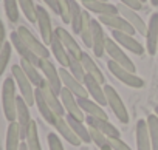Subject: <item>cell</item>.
I'll return each instance as SVG.
<instances>
[{"label":"cell","instance_id":"38","mask_svg":"<svg viewBox=\"0 0 158 150\" xmlns=\"http://www.w3.org/2000/svg\"><path fill=\"white\" fill-rule=\"evenodd\" d=\"M89 132H90V138H92V141L99 147V150H102V148H109V147H110L109 136H106L102 132L96 130L95 127H89Z\"/></svg>","mask_w":158,"mask_h":150},{"label":"cell","instance_id":"43","mask_svg":"<svg viewBox=\"0 0 158 150\" xmlns=\"http://www.w3.org/2000/svg\"><path fill=\"white\" fill-rule=\"evenodd\" d=\"M109 141H110V147L113 150H132L121 138H109Z\"/></svg>","mask_w":158,"mask_h":150},{"label":"cell","instance_id":"34","mask_svg":"<svg viewBox=\"0 0 158 150\" xmlns=\"http://www.w3.org/2000/svg\"><path fill=\"white\" fill-rule=\"evenodd\" d=\"M70 54V53H68ZM68 71L73 74V76L79 81V82H82L84 84V79H85V70H84V65H82V62H81V59H77V57H74L73 54H70V57H68Z\"/></svg>","mask_w":158,"mask_h":150},{"label":"cell","instance_id":"53","mask_svg":"<svg viewBox=\"0 0 158 150\" xmlns=\"http://www.w3.org/2000/svg\"><path fill=\"white\" fill-rule=\"evenodd\" d=\"M81 2H82V0H81Z\"/></svg>","mask_w":158,"mask_h":150},{"label":"cell","instance_id":"20","mask_svg":"<svg viewBox=\"0 0 158 150\" xmlns=\"http://www.w3.org/2000/svg\"><path fill=\"white\" fill-rule=\"evenodd\" d=\"M54 34L60 39V42L64 43V47L67 48V51L70 53V54H73L74 57H77V59H81L82 57V48L81 47H79V43L74 40V37L65 30V28H56L54 30Z\"/></svg>","mask_w":158,"mask_h":150},{"label":"cell","instance_id":"22","mask_svg":"<svg viewBox=\"0 0 158 150\" xmlns=\"http://www.w3.org/2000/svg\"><path fill=\"white\" fill-rule=\"evenodd\" d=\"M84 85H85V88H87V93L93 98L95 102H98L99 105H107V99H106L104 87H101V84H99L95 78H92L90 74H85Z\"/></svg>","mask_w":158,"mask_h":150},{"label":"cell","instance_id":"39","mask_svg":"<svg viewBox=\"0 0 158 150\" xmlns=\"http://www.w3.org/2000/svg\"><path fill=\"white\" fill-rule=\"evenodd\" d=\"M3 5L8 20L16 23L19 20V2L17 0H3Z\"/></svg>","mask_w":158,"mask_h":150},{"label":"cell","instance_id":"41","mask_svg":"<svg viewBox=\"0 0 158 150\" xmlns=\"http://www.w3.org/2000/svg\"><path fill=\"white\" fill-rule=\"evenodd\" d=\"M57 8L62 22L70 25V0H57Z\"/></svg>","mask_w":158,"mask_h":150},{"label":"cell","instance_id":"25","mask_svg":"<svg viewBox=\"0 0 158 150\" xmlns=\"http://www.w3.org/2000/svg\"><path fill=\"white\" fill-rule=\"evenodd\" d=\"M77 102L81 105L82 111L87 113V116H93V118H99V119H109L102 105H99L98 102H95L89 98H77Z\"/></svg>","mask_w":158,"mask_h":150},{"label":"cell","instance_id":"11","mask_svg":"<svg viewBox=\"0 0 158 150\" xmlns=\"http://www.w3.org/2000/svg\"><path fill=\"white\" fill-rule=\"evenodd\" d=\"M10 39H11V45H13V48L19 53V56H20V59H25V60H28V62H31L34 67H37L39 70H40V57H37L27 45H25V42L20 39V36H19V33L17 31H13L11 33V36H10Z\"/></svg>","mask_w":158,"mask_h":150},{"label":"cell","instance_id":"33","mask_svg":"<svg viewBox=\"0 0 158 150\" xmlns=\"http://www.w3.org/2000/svg\"><path fill=\"white\" fill-rule=\"evenodd\" d=\"M81 39L84 42V45L87 48H92L93 45V40H92V17H90V13L85 10L84 11V16H82V26H81Z\"/></svg>","mask_w":158,"mask_h":150},{"label":"cell","instance_id":"3","mask_svg":"<svg viewBox=\"0 0 158 150\" xmlns=\"http://www.w3.org/2000/svg\"><path fill=\"white\" fill-rule=\"evenodd\" d=\"M106 53L110 56L112 60H115L118 65H121L123 68H126L127 71L130 73H136V67L135 63L130 60V57L123 51V48L112 39V37H107L106 39Z\"/></svg>","mask_w":158,"mask_h":150},{"label":"cell","instance_id":"4","mask_svg":"<svg viewBox=\"0 0 158 150\" xmlns=\"http://www.w3.org/2000/svg\"><path fill=\"white\" fill-rule=\"evenodd\" d=\"M17 33H19L20 39L25 42V45H27L37 57H40V59H50V51H48L47 45H45L44 42H40L27 26L20 25V26L17 28Z\"/></svg>","mask_w":158,"mask_h":150},{"label":"cell","instance_id":"2","mask_svg":"<svg viewBox=\"0 0 158 150\" xmlns=\"http://www.w3.org/2000/svg\"><path fill=\"white\" fill-rule=\"evenodd\" d=\"M11 74L16 81V85L20 91V96L23 98V101L31 107L36 104V98H34V85L31 84V81L27 78V74L23 73L20 65H13L11 67Z\"/></svg>","mask_w":158,"mask_h":150},{"label":"cell","instance_id":"29","mask_svg":"<svg viewBox=\"0 0 158 150\" xmlns=\"http://www.w3.org/2000/svg\"><path fill=\"white\" fill-rule=\"evenodd\" d=\"M81 62H82V65H84V70H85V73L87 74H90L92 78H95L101 85H104L106 84V78H104V74H102V71H101V68L96 65V62L84 51L82 53V57H81Z\"/></svg>","mask_w":158,"mask_h":150},{"label":"cell","instance_id":"7","mask_svg":"<svg viewBox=\"0 0 158 150\" xmlns=\"http://www.w3.org/2000/svg\"><path fill=\"white\" fill-rule=\"evenodd\" d=\"M40 71L44 73V79L47 81V84L50 85V88L59 96L64 85H62V81H60V76H59V70H56L54 63L50 60V59H42L40 60Z\"/></svg>","mask_w":158,"mask_h":150},{"label":"cell","instance_id":"28","mask_svg":"<svg viewBox=\"0 0 158 150\" xmlns=\"http://www.w3.org/2000/svg\"><path fill=\"white\" fill-rule=\"evenodd\" d=\"M82 16H84V11L81 5H79V2L77 0H70V25L74 34H81Z\"/></svg>","mask_w":158,"mask_h":150},{"label":"cell","instance_id":"36","mask_svg":"<svg viewBox=\"0 0 158 150\" xmlns=\"http://www.w3.org/2000/svg\"><path fill=\"white\" fill-rule=\"evenodd\" d=\"M147 127H149L152 150H158V116L156 115L147 116Z\"/></svg>","mask_w":158,"mask_h":150},{"label":"cell","instance_id":"45","mask_svg":"<svg viewBox=\"0 0 158 150\" xmlns=\"http://www.w3.org/2000/svg\"><path fill=\"white\" fill-rule=\"evenodd\" d=\"M5 37H6V31H5V25H3V22H2V19H0V51L3 50V47H5V43H6V40H5Z\"/></svg>","mask_w":158,"mask_h":150},{"label":"cell","instance_id":"8","mask_svg":"<svg viewBox=\"0 0 158 150\" xmlns=\"http://www.w3.org/2000/svg\"><path fill=\"white\" fill-rule=\"evenodd\" d=\"M59 98H60L62 105H64V108H65V113H67L68 116H73L74 119L82 121V122L85 121V113L82 111L81 105H79L77 98H76L71 91H68L67 88H62Z\"/></svg>","mask_w":158,"mask_h":150},{"label":"cell","instance_id":"46","mask_svg":"<svg viewBox=\"0 0 158 150\" xmlns=\"http://www.w3.org/2000/svg\"><path fill=\"white\" fill-rule=\"evenodd\" d=\"M45 5H48V8L54 13V14H59V8H57V0H42Z\"/></svg>","mask_w":158,"mask_h":150},{"label":"cell","instance_id":"18","mask_svg":"<svg viewBox=\"0 0 158 150\" xmlns=\"http://www.w3.org/2000/svg\"><path fill=\"white\" fill-rule=\"evenodd\" d=\"M82 5L89 13H95L99 16H116L119 14L118 6L112 5L109 2H101V0H82Z\"/></svg>","mask_w":158,"mask_h":150},{"label":"cell","instance_id":"1","mask_svg":"<svg viewBox=\"0 0 158 150\" xmlns=\"http://www.w3.org/2000/svg\"><path fill=\"white\" fill-rule=\"evenodd\" d=\"M16 81L14 78H6L2 85V105L3 115L8 122H16L17 118V95H16Z\"/></svg>","mask_w":158,"mask_h":150},{"label":"cell","instance_id":"17","mask_svg":"<svg viewBox=\"0 0 158 150\" xmlns=\"http://www.w3.org/2000/svg\"><path fill=\"white\" fill-rule=\"evenodd\" d=\"M19 128H20V138L22 141L27 138L30 124H31V116H30V105L23 101L22 96H17V118H16Z\"/></svg>","mask_w":158,"mask_h":150},{"label":"cell","instance_id":"12","mask_svg":"<svg viewBox=\"0 0 158 150\" xmlns=\"http://www.w3.org/2000/svg\"><path fill=\"white\" fill-rule=\"evenodd\" d=\"M112 39L121 47V48H126L127 51L133 53V54H144L146 48L132 36V34H126V33H121V31H112Z\"/></svg>","mask_w":158,"mask_h":150},{"label":"cell","instance_id":"30","mask_svg":"<svg viewBox=\"0 0 158 150\" xmlns=\"http://www.w3.org/2000/svg\"><path fill=\"white\" fill-rule=\"evenodd\" d=\"M19 65L22 67L23 73L27 74V78L31 81V84H33L36 88H39V87L45 82V79L42 78V74L39 73V68L34 67L31 62H28V60H25V59H20V63H19Z\"/></svg>","mask_w":158,"mask_h":150},{"label":"cell","instance_id":"19","mask_svg":"<svg viewBox=\"0 0 158 150\" xmlns=\"http://www.w3.org/2000/svg\"><path fill=\"white\" fill-rule=\"evenodd\" d=\"M39 88H40V91H42V95H44L47 104H48L50 108L53 110V113H54L57 118H64V115H65V108H64V105H62V101H60V98H59V96L50 88V85L47 84V81H45Z\"/></svg>","mask_w":158,"mask_h":150},{"label":"cell","instance_id":"14","mask_svg":"<svg viewBox=\"0 0 158 150\" xmlns=\"http://www.w3.org/2000/svg\"><path fill=\"white\" fill-rule=\"evenodd\" d=\"M146 51L153 56L158 51V13H153L147 23L146 31Z\"/></svg>","mask_w":158,"mask_h":150},{"label":"cell","instance_id":"6","mask_svg":"<svg viewBox=\"0 0 158 150\" xmlns=\"http://www.w3.org/2000/svg\"><path fill=\"white\" fill-rule=\"evenodd\" d=\"M107 67H109L110 73L113 74L116 79H119L123 84H126V85H129V87H132V88H143V87H144V81H143L141 78H138L135 73L127 71L126 68H123L121 65H118L115 60L110 59L109 63H107Z\"/></svg>","mask_w":158,"mask_h":150},{"label":"cell","instance_id":"10","mask_svg":"<svg viewBox=\"0 0 158 150\" xmlns=\"http://www.w3.org/2000/svg\"><path fill=\"white\" fill-rule=\"evenodd\" d=\"M36 11H37L36 23H37V26H39V33H40L42 42H44L45 45H50L51 40H53V36H54V30H53V26H51L50 14H48V11H47L44 6H37Z\"/></svg>","mask_w":158,"mask_h":150},{"label":"cell","instance_id":"51","mask_svg":"<svg viewBox=\"0 0 158 150\" xmlns=\"http://www.w3.org/2000/svg\"><path fill=\"white\" fill-rule=\"evenodd\" d=\"M139 2H141V3H144V2H146V0H139Z\"/></svg>","mask_w":158,"mask_h":150},{"label":"cell","instance_id":"44","mask_svg":"<svg viewBox=\"0 0 158 150\" xmlns=\"http://www.w3.org/2000/svg\"><path fill=\"white\" fill-rule=\"evenodd\" d=\"M119 2H121L123 5H126V6L135 10V11H139V10L143 8V3L139 2V0H119Z\"/></svg>","mask_w":158,"mask_h":150},{"label":"cell","instance_id":"27","mask_svg":"<svg viewBox=\"0 0 158 150\" xmlns=\"http://www.w3.org/2000/svg\"><path fill=\"white\" fill-rule=\"evenodd\" d=\"M22 138H20V128L17 121L10 122L8 130H6V142H5V150H20L22 145Z\"/></svg>","mask_w":158,"mask_h":150},{"label":"cell","instance_id":"32","mask_svg":"<svg viewBox=\"0 0 158 150\" xmlns=\"http://www.w3.org/2000/svg\"><path fill=\"white\" fill-rule=\"evenodd\" d=\"M67 122L70 124V127H71V130L76 133V136L81 139L82 142H85V144H89V142H92V138H90V132H89V128L85 127V124L82 122V121H77V119H74L73 116H68L67 115Z\"/></svg>","mask_w":158,"mask_h":150},{"label":"cell","instance_id":"47","mask_svg":"<svg viewBox=\"0 0 158 150\" xmlns=\"http://www.w3.org/2000/svg\"><path fill=\"white\" fill-rule=\"evenodd\" d=\"M20 150H28V147H27V144H25V142H22V145H20Z\"/></svg>","mask_w":158,"mask_h":150},{"label":"cell","instance_id":"21","mask_svg":"<svg viewBox=\"0 0 158 150\" xmlns=\"http://www.w3.org/2000/svg\"><path fill=\"white\" fill-rule=\"evenodd\" d=\"M135 139H136V150H152L147 121L139 119L136 122V125H135Z\"/></svg>","mask_w":158,"mask_h":150},{"label":"cell","instance_id":"26","mask_svg":"<svg viewBox=\"0 0 158 150\" xmlns=\"http://www.w3.org/2000/svg\"><path fill=\"white\" fill-rule=\"evenodd\" d=\"M54 128H56L57 133H59L67 142H70L71 145L77 147V145H81V144H82V141L79 139V138L76 136V133L71 130V127H70V124L67 122V119H64V118H57V121H56V124H54Z\"/></svg>","mask_w":158,"mask_h":150},{"label":"cell","instance_id":"9","mask_svg":"<svg viewBox=\"0 0 158 150\" xmlns=\"http://www.w3.org/2000/svg\"><path fill=\"white\" fill-rule=\"evenodd\" d=\"M59 76H60V81H62L64 88H67L68 91H71L76 98H89V93H87L85 85L82 82H79L68 70H65L64 67H60L59 68Z\"/></svg>","mask_w":158,"mask_h":150},{"label":"cell","instance_id":"15","mask_svg":"<svg viewBox=\"0 0 158 150\" xmlns=\"http://www.w3.org/2000/svg\"><path fill=\"white\" fill-rule=\"evenodd\" d=\"M118 6V11H119V16H123L133 28H135V31L138 33V34H141V36H144L146 37V31H147V25L144 23V20L141 19V16L135 11V10H132V8H129V6H126V5H123V3H119V5H116Z\"/></svg>","mask_w":158,"mask_h":150},{"label":"cell","instance_id":"42","mask_svg":"<svg viewBox=\"0 0 158 150\" xmlns=\"http://www.w3.org/2000/svg\"><path fill=\"white\" fill-rule=\"evenodd\" d=\"M47 141H48V148L50 150H64V145L60 142V138L56 133H48Z\"/></svg>","mask_w":158,"mask_h":150},{"label":"cell","instance_id":"24","mask_svg":"<svg viewBox=\"0 0 158 150\" xmlns=\"http://www.w3.org/2000/svg\"><path fill=\"white\" fill-rule=\"evenodd\" d=\"M34 98H36V107H37L39 113L42 115V118H44L50 125H54L56 121H57V116L53 113V110H51L50 105L47 104V101H45V98H44L40 88H36V90H34Z\"/></svg>","mask_w":158,"mask_h":150},{"label":"cell","instance_id":"48","mask_svg":"<svg viewBox=\"0 0 158 150\" xmlns=\"http://www.w3.org/2000/svg\"><path fill=\"white\" fill-rule=\"evenodd\" d=\"M150 3H152L153 6H158V0H150Z\"/></svg>","mask_w":158,"mask_h":150},{"label":"cell","instance_id":"16","mask_svg":"<svg viewBox=\"0 0 158 150\" xmlns=\"http://www.w3.org/2000/svg\"><path fill=\"white\" fill-rule=\"evenodd\" d=\"M106 39L107 37L104 36L102 23L98 19H92V50L96 57H102V54L106 53Z\"/></svg>","mask_w":158,"mask_h":150},{"label":"cell","instance_id":"35","mask_svg":"<svg viewBox=\"0 0 158 150\" xmlns=\"http://www.w3.org/2000/svg\"><path fill=\"white\" fill-rule=\"evenodd\" d=\"M25 144H27L28 150H42L36 121H31V124H30V128H28V133H27V138H25Z\"/></svg>","mask_w":158,"mask_h":150},{"label":"cell","instance_id":"13","mask_svg":"<svg viewBox=\"0 0 158 150\" xmlns=\"http://www.w3.org/2000/svg\"><path fill=\"white\" fill-rule=\"evenodd\" d=\"M98 20H99L102 25H106L107 28H110L112 31H121V33L132 34V36L136 33L135 28H133L123 16H119V14H116V16H99Z\"/></svg>","mask_w":158,"mask_h":150},{"label":"cell","instance_id":"49","mask_svg":"<svg viewBox=\"0 0 158 150\" xmlns=\"http://www.w3.org/2000/svg\"><path fill=\"white\" fill-rule=\"evenodd\" d=\"M155 115H156V116H158V105H156V107H155Z\"/></svg>","mask_w":158,"mask_h":150},{"label":"cell","instance_id":"23","mask_svg":"<svg viewBox=\"0 0 158 150\" xmlns=\"http://www.w3.org/2000/svg\"><path fill=\"white\" fill-rule=\"evenodd\" d=\"M85 122L89 124V127H95L96 130L102 132L109 138H119V130L115 125H112L109 119H99V118L87 116L85 118Z\"/></svg>","mask_w":158,"mask_h":150},{"label":"cell","instance_id":"31","mask_svg":"<svg viewBox=\"0 0 158 150\" xmlns=\"http://www.w3.org/2000/svg\"><path fill=\"white\" fill-rule=\"evenodd\" d=\"M50 48H51V53L54 54L56 60L60 63V67H64V68L68 67V57H70V54H68L67 48L64 47V43L60 42V39L56 34L53 36V40L50 43Z\"/></svg>","mask_w":158,"mask_h":150},{"label":"cell","instance_id":"52","mask_svg":"<svg viewBox=\"0 0 158 150\" xmlns=\"http://www.w3.org/2000/svg\"><path fill=\"white\" fill-rule=\"evenodd\" d=\"M101 2H109V0H101Z\"/></svg>","mask_w":158,"mask_h":150},{"label":"cell","instance_id":"40","mask_svg":"<svg viewBox=\"0 0 158 150\" xmlns=\"http://www.w3.org/2000/svg\"><path fill=\"white\" fill-rule=\"evenodd\" d=\"M11 51H13V45H11V42H6L3 50L0 51V78H2V74L5 73V70L8 67V62L11 59Z\"/></svg>","mask_w":158,"mask_h":150},{"label":"cell","instance_id":"37","mask_svg":"<svg viewBox=\"0 0 158 150\" xmlns=\"http://www.w3.org/2000/svg\"><path fill=\"white\" fill-rule=\"evenodd\" d=\"M19 2V8L23 11V16L31 22V23H36V19H37V11H36V5L33 0H17Z\"/></svg>","mask_w":158,"mask_h":150},{"label":"cell","instance_id":"5","mask_svg":"<svg viewBox=\"0 0 158 150\" xmlns=\"http://www.w3.org/2000/svg\"><path fill=\"white\" fill-rule=\"evenodd\" d=\"M104 93H106L107 105L113 110L115 116H116L123 124H127V122H129V113H127V108H126L123 99H121L119 95L116 93V90H115L112 85H104Z\"/></svg>","mask_w":158,"mask_h":150},{"label":"cell","instance_id":"50","mask_svg":"<svg viewBox=\"0 0 158 150\" xmlns=\"http://www.w3.org/2000/svg\"><path fill=\"white\" fill-rule=\"evenodd\" d=\"M102 150H113V148H112V147H109V148H102Z\"/></svg>","mask_w":158,"mask_h":150}]
</instances>
